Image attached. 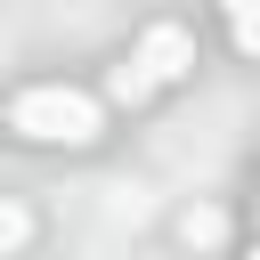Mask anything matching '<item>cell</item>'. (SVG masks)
<instances>
[{
  "instance_id": "6da1fadb",
  "label": "cell",
  "mask_w": 260,
  "mask_h": 260,
  "mask_svg": "<svg viewBox=\"0 0 260 260\" xmlns=\"http://www.w3.org/2000/svg\"><path fill=\"white\" fill-rule=\"evenodd\" d=\"M8 130L16 138H41V146H89L98 138V98L73 89V81H41L8 106Z\"/></svg>"
},
{
  "instance_id": "7a4b0ae2",
  "label": "cell",
  "mask_w": 260,
  "mask_h": 260,
  "mask_svg": "<svg viewBox=\"0 0 260 260\" xmlns=\"http://www.w3.org/2000/svg\"><path fill=\"white\" fill-rule=\"evenodd\" d=\"M130 57H138V65L154 73V81H179V73L195 65V32H187V24H154V32H146V41L130 49Z\"/></svg>"
},
{
  "instance_id": "3957f363",
  "label": "cell",
  "mask_w": 260,
  "mask_h": 260,
  "mask_svg": "<svg viewBox=\"0 0 260 260\" xmlns=\"http://www.w3.org/2000/svg\"><path fill=\"white\" fill-rule=\"evenodd\" d=\"M106 98H114V106H146V98H154V73H146L138 57H122V65L106 73Z\"/></svg>"
},
{
  "instance_id": "277c9868",
  "label": "cell",
  "mask_w": 260,
  "mask_h": 260,
  "mask_svg": "<svg viewBox=\"0 0 260 260\" xmlns=\"http://www.w3.org/2000/svg\"><path fill=\"white\" fill-rule=\"evenodd\" d=\"M228 8V32H236V49L244 57H260V0H219Z\"/></svg>"
},
{
  "instance_id": "5b68a950",
  "label": "cell",
  "mask_w": 260,
  "mask_h": 260,
  "mask_svg": "<svg viewBox=\"0 0 260 260\" xmlns=\"http://www.w3.org/2000/svg\"><path fill=\"white\" fill-rule=\"evenodd\" d=\"M179 236H187V244H219V236H228V219H219L211 203H195V211L179 219Z\"/></svg>"
},
{
  "instance_id": "8992f818",
  "label": "cell",
  "mask_w": 260,
  "mask_h": 260,
  "mask_svg": "<svg viewBox=\"0 0 260 260\" xmlns=\"http://www.w3.org/2000/svg\"><path fill=\"white\" fill-rule=\"evenodd\" d=\"M24 236H32V211L24 203H0V252H16Z\"/></svg>"
},
{
  "instance_id": "52a82bcc",
  "label": "cell",
  "mask_w": 260,
  "mask_h": 260,
  "mask_svg": "<svg viewBox=\"0 0 260 260\" xmlns=\"http://www.w3.org/2000/svg\"><path fill=\"white\" fill-rule=\"evenodd\" d=\"M252 260H260V252H252Z\"/></svg>"
}]
</instances>
